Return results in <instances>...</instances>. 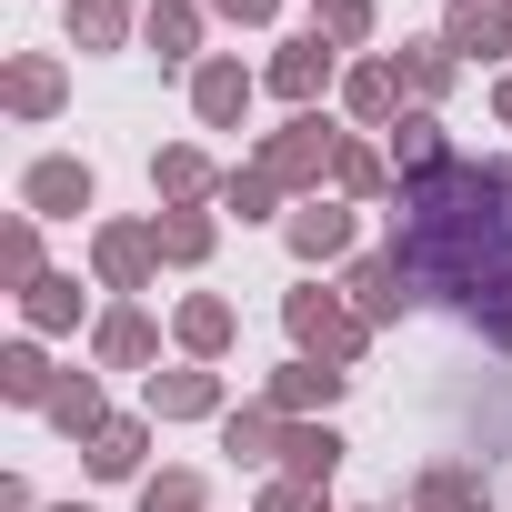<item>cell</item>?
<instances>
[{"label": "cell", "mask_w": 512, "mask_h": 512, "mask_svg": "<svg viewBox=\"0 0 512 512\" xmlns=\"http://www.w3.org/2000/svg\"><path fill=\"white\" fill-rule=\"evenodd\" d=\"M392 262L422 302L462 312L482 342L512 332V161L452 151L422 181H392Z\"/></svg>", "instance_id": "1"}, {"label": "cell", "mask_w": 512, "mask_h": 512, "mask_svg": "<svg viewBox=\"0 0 512 512\" xmlns=\"http://www.w3.org/2000/svg\"><path fill=\"white\" fill-rule=\"evenodd\" d=\"M342 141H352V131H342L332 111H292L282 131H262V151H251V161H262V171H272L292 201H322V191H332V161H342Z\"/></svg>", "instance_id": "2"}, {"label": "cell", "mask_w": 512, "mask_h": 512, "mask_svg": "<svg viewBox=\"0 0 512 512\" xmlns=\"http://www.w3.org/2000/svg\"><path fill=\"white\" fill-rule=\"evenodd\" d=\"M282 332H292V352H302V362H332V372H352V362L372 352V322H362L342 292H322V282L282 292Z\"/></svg>", "instance_id": "3"}, {"label": "cell", "mask_w": 512, "mask_h": 512, "mask_svg": "<svg viewBox=\"0 0 512 512\" xmlns=\"http://www.w3.org/2000/svg\"><path fill=\"white\" fill-rule=\"evenodd\" d=\"M342 51L322 41V31H292V41H272V61H262V91L282 101V111H322V91H342Z\"/></svg>", "instance_id": "4"}, {"label": "cell", "mask_w": 512, "mask_h": 512, "mask_svg": "<svg viewBox=\"0 0 512 512\" xmlns=\"http://www.w3.org/2000/svg\"><path fill=\"white\" fill-rule=\"evenodd\" d=\"M151 272H161V241H151V221H91V292H111V302H141V292H151Z\"/></svg>", "instance_id": "5"}, {"label": "cell", "mask_w": 512, "mask_h": 512, "mask_svg": "<svg viewBox=\"0 0 512 512\" xmlns=\"http://www.w3.org/2000/svg\"><path fill=\"white\" fill-rule=\"evenodd\" d=\"M282 241H292V262L302 272H332V262H352V241H362V211L352 201H292V221H282Z\"/></svg>", "instance_id": "6"}, {"label": "cell", "mask_w": 512, "mask_h": 512, "mask_svg": "<svg viewBox=\"0 0 512 512\" xmlns=\"http://www.w3.org/2000/svg\"><path fill=\"white\" fill-rule=\"evenodd\" d=\"M141 412L151 422H221L231 402H221V362H171V372H151L141 382Z\"/></svg>", "instance_id": "7"}, {"label": "cell", "mask_w": 512, "mask_h": 512, "mask_svg": "<svg viewBox=\"0 0 512 512\" xmlns=\"http://www.w3.org/2000/svg\"><path fill=\"white\" fill-rule=\"evenodd\" d=\"M262 101V71H241V51H211L191 71V121L201 131H241V111Z\"/></svg>", "instance_id": "8"}, {"label": "cell", "mask_w": 512, "mask_h": 512, "mask_svg": "<svg viewBox=\"0 0 512 512\" xmlns=\"http://www.w3.org/2000/svg\"><path fill=\"white\" fill-rule=\"evenodd\" d=\"M91 201H101V181H91V161H71V151H51V161L21 171V211H31V221H81Z\"/></svg>", "instance_id": "9"}, {"label": "cell", "mask_w": 512, "mask_h": 512, "mask_svg": "<svg viewBox=\"0 0 512 512\" xmlns=\"http://www.w3.org/2000/svg\"><path fill=\"white\" fill-rule=\"evenodd\" d=\"M151 362H161V322H151L141 302H111V312L91 322V372H141V382H151Z\"/></svg>", "instance_id": "10"}, {"label": "cell", "mask_w": 512, "mask_h": 512, "mask_svg": "<svg viewBox=\"0 0 512 512\" xmlns=\"http://www.w3.org/2000/svg\"><path fill=\"white\" fill-rule=\"evenodd\" d=\"M61 101H71V71L51 51H11L0 61V111L11 121H61Z\"/></svg>", "instance_id": "11"}, {"label": "cell", "mask_w": 512, "mask_h": 512, "mask_svg": "<svg viewBox=\"0 0 512 512\" xmlns=\"http://www.w3.org/2000/svg\"><path fill=\"white\" fill-rule=\"evenodd\" d=\"M342 392H352V372H332V362H302V352H292V362L262 382V402H272L282 422H332V402H342Z\"/></svg>", "instance_id": "12"}, {"label": "cell", "mask_w": 512, "mask_h": 512, "mask_svg": "<svg viewBox=\"0 0 512 512\" xmlns=\"http://www.w3.org/2000/svg\"><path fill=\"white\" fill-rule=\"evenodd\" d=\"M151 412H111V432H91L81 442V472L91 482H151Z\"/></svg>", "instance_id": "13"}, {"label": "cell", "mask_w": 512, "mask_h": 512, "mask_svg": "<svg viewBox=\"0 0 512 512\" xmlns=\"http://www.w3.org/2000/svg\"><path fill=\"white\" fill-rule=\"evenodd\" d=\"M201 31H211L201 0H151V11H141V51H151L161 71H201V61H211Z\"/></svg>", "instance_id": "14"}, {"label": "cell", "mask_w": 512, "mask_h": 512, "mask_svg": "<svg viewBox=\"0 0 512 512\" xmlns=\"http://www.w3.org/2000/svg\"><path fill=\"white\" fill-rule=\"evenodd\" d=\"M342 302H352V312H362V322L382 332V322H402V312H412L422 292H412V272L392 262V251H362V262L342 272Z\"/></svg>", "instance_id": "15"}, {"label": "cell", "mask_w": 512, "mask_h": 512, "mask_svg": "<svg viewBox=\"0 0 512 512\" xmlns=\"http://www.w3.org/2000/svg\"><path fill=\"white\" fill-rule=\"evenodd\" d=\"M402 101H412V91H402L392 51H362V61L342 71V111H352L362 131H392V121H402Z\"/></svg>", "instance_id": "16"}, {"label": "cell", "mask_w": 512, "mask_h": 512, "mask_svg": "<svg viewBox=\"0 0 512 512\" xmlns=\"http://www.w3.org/2000/svg\"><path fill=\"white\" fill-rule=\"evenodd\" d=\"M151 191H161V211H221V171H211V151H191V141L151 151Z\"/></svg>", "instance_id": "17"}, {"label": "cell", "mask_w": 512, "mask_h": 512, "mask_svg": "<svg viewBox=\"0 0 512 512\" xmlns=\"http://www.w3.org/2000/svg\"><path fill=\"white\" fill-rule=\"evenodd\" d=\"M171 342H181V362H221V352L241 342V312H231L221 292H181V302H171Z\"/></svg>", "instance_id": "18"}, {"label": "cell", "mask_w": 512, "mask_h": 512, "mask_svg": "<svg viewBox=\"0 0 512 512\" xmlns=\"http://www.w3.org/2000/svg\"><path fill=\"white\" fill-rule=\"evenodd\" d=\"M382 161H392V181H422V171H442V161H452V141H442V111H402V121L382 131Z\"/></svg>", "instance_id": "19"}, {"label": "cell", "mask_w": 512, "mask_h": 512, "mask_svg": "<svg viewBox=\"0 0 512 512\" xmlns=\"http://www.w3.org/2000/svg\"><path fill=\"white\" fill-rule=\"evenodd\" d=\"M282 432H292V422H282L262 392H251L241 412H221V452H231V462H251V472H262V462L282 472Z\"/></svg>", "instance_id": "20"}, {"label": "cell", "mask_w": 512, "mask_h": 512, "mask_svg": "<svg viewBox=\"0 0 512 512\" xmlns=\"http://www.w3.org/2000/svg\"><path fill=\"white\" fill-rule=\"evenodd\" d=\"M392 71H402V91H412V111H432V101H442V91L462 81V51H452V41L432 31V41H402V51H392Z\"/></svg>", "instance_id": "21"}, {"label": "cell", "mask_w": 512, "mask_h": 512, "mask_svg": "<svg viewBox=\"0 0 512 512\" xmlns=\"http://www.w3.org/2000/svg\"><path fill=\"white\" fill-rule=\"evenodd\" d=\"M81 312H91L81 272H41V282L21 292V322H31V342H51V332H81Z\"/></svg>", "instance_id": "22"}, {"label": "cell", "mask_w": 512, "mask_h": 512, "mask_svg": "<svg viewBox=\"0 0 512 512\" xmlns=\"http://www.w3.org/2000/svg\"><path fill=\"white\" fill-rule=\"evenodd\" d=\"M412 512H492V482L472 462H422L412 472Z\"/></svg>", "instance_id": "23"}, {"label": "cell", "mask_w": 512, "mask_h": 512, "mask_svg": "<svg viewBox=\"0 0 512 512\" xmlns=\"http://www.w3.org/2000/svg\"><path fill=\"white\" fill-rule=\"evenodd\" d=\"M61 21L81 51H131L141 41V0H61Z\"/></svg>", "instance_id": "24"}, {"label": "cell", "mask_w": 512, "mask_h": 512, "mask_svg": "<svg viewBox=\"0 0 512 512\" xmlns=\"http://www.w3.org/2000/svg\"><path fill=\"white\" fill-rule=\"evenodd\" d=\"M151 241H161L171 272H201L211 251H221V211H151Z\"/></svg>", "instance_id": "25"}, {"label": "cell", "mask_w": 512, "mask_h": 512, "mask_svg": "<svg viewBox=\"0 0 512 512\" xmlns=\"http://www.w3.org/2000/svg\"><path fill=\"white\" fill-rule=\"evenodd\" d=\"M51 392H61V362H51L41 342H11V352H0V402H11V412H51Z\"/></svg>", "instance_id": "26"}, {"label": "cell", "mask_w": 512, "mask_h": 512, "mask_svg": "<svg viewBox=\"0 0 512 512\" xmlns=\"http://www.w3.org/2000/svg\"><path fill=\"white\" fill-rule=\"evenodd\" d=\"M51 432H61V442L111 432V392H101V372H61V392H51Z\"/></svg>", "instance_id": "27"}, {"label": "cell", "mask_w": 512, "mask_h": 512, "mask_svg": "<svg viewBox=\"0 0 512 512\" xmlns=\"http://www.w3.org/2000/svg\"><path fill=\"white\" fill-rule=\"evenodd\" d=\"M342 452H352V442H342L332 422H292V432H282V472H292V482H312V492H332Z\"/></svg>", "instance_id": "28"}, {"label": "cell", "mask_w": 512, "mask_h": 512, "mask_svg": "<svg viewBox=\"0 0 512 512\" xmlns=\"http://www.w3.org/2000/svg\"><path fill=\"white\" fill-rule=\"evenodd\" d=\"M442 41H452L462 61H512V0H482V11H452V21H442Z\"/></svg>", "instance_id": "29"}, {"label": "cell", "mask_w": 512, "mask_h": 512, "mask_svg": "<svg viewBox=\"0 0 512 512\" xmlns=\"http://www.w3.org/2000/svg\"><path fill=\"white\" fill-rule=\"evenodd\" d=\"M332 201H352V211H362V201H392V161H382L362 131H352L342 161H332Z\"/></svg>", "instance_id": "30"}, {"label": "cell", "mask_w": 512, "mask_h": 512, "mask_svg": "<svg viewBox=\"0 0 512 512\" xmlns=\"http://www.w3.org/2000/svg\"><path fill=\"white\" fill-rule=\"evenodd\" d=\"M282 201H292V191H282V181H272L262 161H241V171H221V211H241V221H292Z\"/></svg>", "instance_id": "31"}, {"label": "cell", "mask_w": 512, "mask_h": 512, "mask_svg": "<svg viewBox=\"0 0 512 512\" xmlns=\"http://www.w3.org/2000/svg\"><path fill=\"white\" fill-rule=\"evenodd\" d=\"M312 31H322L342 61H362V51H372V31H382V11H372V0H322V21H312Z\"/></svg>", "instance_id": "32"}, {"label": "cell", "mask_w": 512, "mask_h": 512, "mask_svg": "<svg viewBox=\"0 0 512 512\" xmlns=\"http://www.w3.org/2000/svg\"><path fill=\"white\" fill-rule=\"evenodd\" d=\"M141 512H211V482H201L191 462H161V472L141 482Z\"/></svg>", "instance_id": "33"}, {"label": "cell", "mask_w": 512, "mask_h": 512, "mask_svg": "<svg viewBox=\"0 0 512 512\" xmlns=\"http://www.w3.org/2000/svg\"><path fill=\"white\" fill-rule=\"evenodd\" d=\"M0 282H11V302L41 282V221H31V211H21L11 231H0Z\"/></svg>", "instance_id": "34"}, {"label": "cell", "mask_w": 512, "mask_h": 512, "mask_svg": "<svg viewBox=\"0 0 512 512\" xmlns=\"http://www.w3.org/2000/svg\"><path fill=\"white\" fill-rule=\"evenodd\" d=\"M251 512H332V502H322L312 482H292V472H272V482H262V502H251Z\"/></svg>", "instance_id": "35"}, {"label": "cell", "mask_w": 512, "mask_h": 512, "mask_svg": "<svg viewBox=\"0 0 512 512\" xmlns=\"http://www.w3.org/2000/svg\"><path fill=\"white\" fill-rule=\"evenodd\" d=\"M211 21H231V31H272L282 21V0H201Z\"/></svg>", "instance_id": "36"}, {"label": "cell", "mask_w": 512, "mask_h": 512, "mask_svg": "<svg viewBox=\"0 0 512 512\" xmlns=\"http://www.w3.org/2000/svg\"><path fill=\"white\" fill-rule=\"evenodd\" d=\"M0 512H41V492H31V482L11 472V482H0Z\"/></svg>", "instance_id": "37"}, {"label": "cell", "mask_w": 512, "mask_h": 512, "mask_svg": "<svg viewBox=\"0 0 512 512\" xmlns=\"http://www.w3.org/2000/svg\"><path fill=\"white\" fill-rule=\"evenodd\" d=\"M492 121H502V131H512V71H502V81H492Z\"/></svg>", "instance_id": "38"}, {"label": "cell", "mask_w": 512, "mask_h": 512, "mask_svg": "<svg viewBox=\"0 0 512 512\" xmlns=\"http://www.w3.org/2000/svg\"><path fill=\"white\" fill-rule=\"evenodd\" d=\"M492 352H502V362H512V332H502V342H492Z\"/></svg>", "instance_id": "39"}, {"label": "cell", "mask_w": 512, "mask_h": 512, "mask_svg": "<svg viewBox=\"0 0 512 512\" xmlns=\"http://www.w3.org/2000/svg\"><path fill=\"white\" fill-rule=\"evenodd\" d=\"M51 512H91V502H51Z\"/></svg>", "instance_id": "40"}, {"label": "cell", "mask_w": 512, "mask_h": 512, "mask_svg": "<svg viewBox=\"0 0 512 512\" xmlns=\"http://www.w3.org/2000/svg\"><path fill=\"white\" fill-rule=\"evenodd\" d=\"M452 11H482V0H452Z\"/></svg>", "instance_id": "41"}]
</instances>
